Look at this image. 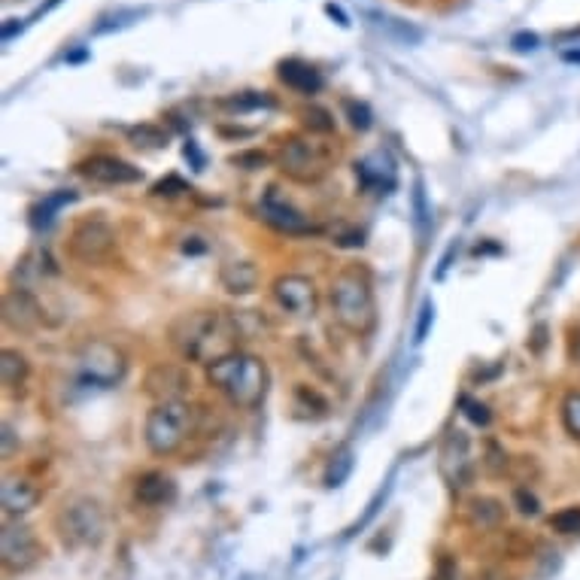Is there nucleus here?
<instances>
[{
    "mask_svg": "<svg viewBox=\"0 0 580 580\" xmlns=\"http://www.w3.org/2000/svg\"><path fill=\"white\" fill-rule=\"evenodd\" d=\"M170 343L186 362L213 365L237 353V323L219 310H192V314L173 319Z\"/></svg>",
    "mask_w": 580,
    "mask_h": 580,
    "instance_id": "1",
    "label": "nucleus"
},
{
    "mask_svg": "<svg viewBox=\"0 0 580 580\" xmlns=\"http://www.w3.org/2000/svg\"><path fill=\"white\" fill-rule=\"evenodd\" d=\"M207 383L228 398L235 408L256 411L267 395L271 374H267V365L258 356L237 350L231 356L207 365Z\"/></svg>",
    "mask_w": 580,
    "mask_h": 580,
    "instance_id": "2",
    "label": "nucleus"
},
{
    "mask_svg": "<svg viewBox=\"0 0 580 580\" xmlns=\"http://www.w3.org/2000/svg\"><path fill=\"white\" fill-rule=\"evenodd\" d=\"M328 304L343 332L365 337L377 325V301L371 280L362 271H341L328 285Z\"/></svg>",
    "mask_w": 580,
    "mask_h": 580,
    "instance_id": "3",
    "label": "nucleus"
},
{
    "mask_svg": "<svg viewBox=\"0 0 580 580\" xmlns=\"http://www.w3.org/2000/svg\"><path fill=\"white\" fill-rule=\"evenodd\" d=\"M198 411L188 401H159L146 417L143 440L155 456H173L195 435Z\"/></svg>",
    "mask_w": 580,
    "mask_h": 580,
    "instance_id": "4",
    "label": "nucleus"
},
{
    "mask_svg": "<svg viewBox=\"0 0 580 580\" xmlns=\"http://www.w3.org/2000/svg\"><path fill=\"white\" fill-rule=\"evenodd\" d=\"M116 246H119L116 228L107 219H101V216H89V219L76 222L71 237H67V256L85 267L107 265L116 256Z\"/></svg>",
    "mask_w": 580,
    "mask_h": 580,
    "instance_id": "5",
    "label": "nucleus"
},
{
    "mask_svg": "<svg viewBox=\"0 0 580 580\" xmlns=\"http://www.w3.org/2000/svg\"><path fill=\"white\" fill-rule=\"evenodd\" d=\"M58 532L73 547H98L103 535H107L103 508L89 496H76L64 501L62 514H58Z\"/></svg>",
    "mask_w": 580,
    "mask_h": 580,
    "instance_id": "6",
    "label": "nucleus"
},
{
    "mask_svg": "<svg viewBox=\"0 0 580 580\" xmlns=\"http://www.w3.org/2000/svg\"><path fill=\"white\" fill-rule=\"evenodd\" d=\"M276 164L289 179L295 183H319V179L328 173V152L319 143L307 140V137L289 134L283 137L280 146H276Z\"/></svg>",
    "mask_w": 580,
    "mask_h": 580,
    "instance_id": "7",
    "label": "nucleus"
},
{
    "mask_svg": "<svg viewBox=\"0 0 580 580\" xmlns=\"http://www.w3.org/2000/svg\"><path fill=\"white\" fill-rule=\"evenodd\" d=\"M76 362H80V374L85 383L103 386V389L122 383V377L128 371L125 353L110 341H89L80 350V359Z\"/></svg>",
    "mask_w": 580,
    "mask_h": 580,
    "instance_id": "8",
    "label": "nucleus"
},
{
    "mask_svg": "<svg viewBox=\"0 0 580 580\" xmlns=\"http://www.w3.org/2000/svg\"><path fill=\"white\" fill-rule=\"evenodd\" d=\"M438 469L450 489H465L474 480L471 440L462 429L447 431L444 444H440V453H438Z\"/></svg>",
    "mask_w": 580,
    "mask_h": 580,
    "instance_id": "9",
    "label": "nucleus"
},
{
    "mask_svg": "<svg viewBox=\"0 0 580 580\" xmlns=\"http://www.w3.org/2000/svg\"><path fill=\"white\" fill-rule=\"evenodd\" d=\"M43 556V547L28 526L22 523H4L0 532V562L10 575H22V571L34 568Z\"/></svg>",
    "mask_w": 580,
    "mask_h": 580,
    "instance_id": "10",
    "label": "nucleus"
},
{
    "mask_svg": "<svg viewBox=\"0 0 580 580\" xmlns=\"http://www.w3.org/2000/svg\"><path fill=\"white\" fill-rule=\"evenodd\" d=\"M262 219L271 225V228L280 231V235H289V237L316 235V225L310 222L295 204L285 201L276 188H267V195L262 198Z\"/></svg>",
    "mask_w": 580,
    "mask_h": 580,
    "instance_id": "11",
    "label": "nucleus"
},
{
    "mask_svg": "<svg viewBox=\"0 0 580 580\" xmlns=\"http://www.w3.org/2000/svg\"><path fill=\"white\" fill-rule=\"evenodd\" d=\"M274 298L276 304H280L285 314L298 316V319H307L316 314V285L314 280H307V276L301 274H283L274 280Z\"/></svg>",
    "mask_w": 580,
    "mask_h": 580,
    "instance_id": "12",
    "label": "nucleus"
},
{
    "mask_svg": "<svg viewBox=\"0 0 580 580\" xmlns=\"http://www.w3.org/2000/svg\"><path fill=\"white\" fill-rule=\"evenodd\" d=\"M4 325L19 334H34L46 325V310L24 285H15L4 295Z\"/></svg>",
    "mask_w": 580,
    "mask_h": 580,
    "instance_id": "13",
    "label": "nucleus"
},
{
    "mask_svg": "<svg viewBox=\"0 0 580 580\" xmlns=\"http://www.w3.org/2000/svg\"><path fill=\"white\" fill-rule=\"evenodd\" d=\"M76 170L98 186H131V183H140L143 177L140 168H134V164L125 159H116V155H92V159L76 164Z\"/></svg>",
    "mask_w": 580,
    "mask_h": 580,
    "instance_id": "14",
    "label": "nucleus"
},
{
    "mask_svg": "<svg viewBox=\"0 0 580 580\" xmlns=\"http://www.w3.org/2000/svg\"><path fill=\"white\" fill-rule=\"evenodd\" d=\"M43 492L34 480L22 478V474H6L4 487H0V505H4V514L22 517L40 505Z\"/></svg>",
    "mask_w": 580,
    "mask_h": 580,
    "instance_id": "15",
    "label": "nucleus"
},
{
    "mask_svg": "<svg viewBox=\"0 0 580 580\" xmlns=\"http://www.w3.org/2000/svg\"><path fill=\"white\" fill-rule=\"evenodd\" d=\"M192 386V380L186 377L183 368H173V365H155L146 377V392L155 395L159 401H183L186 389Z\"/></svg>",
    "mask_w": 580,
    "mask_h": 580,
    "instance_id": "16",
    "label": "nucleus"
},
{
    "mask_svg": "<svg viewBox=\"0 0 580 580\" xmlns=\"http://www.w3.org/2000/svg\"><path fill=\"white\" fill-rule=\"evenodd\" d=\"M276 76H280V82L285 89L298 92V94H316L323 92V73L316 71L314 64L301 62V58H285V62L276 64Z\"/></svg>",
    "mask_w": 580,
    "mask_h": 580,
    "instance_id": "17",
    "label": "nucleus"
},
{
    "mask_svg": "<svg viewBox=\"0 0 580 580\" xmlns=\"http://www.w3.org/2000/svg\"><path fill=\"white\" fill-rule=\"evenodd\" d=\"M134 498L146 508H164L177 498V483L164 471H146L134 487Z\"/></svg>",
    "mask_w": 580,
    "mask_h": 580,
    "instance_id": "18",
    "label": "nucleus"
},
{
    "mask_svg": "<svg viewBox=\"0 0 580 580\" xmlns=\"http://www.w3.org/2000/svg\"><path fill=\"white\" fill-rule=\"evenodd\" d=\"M219 283L231 295H249L258 289V267L253 262H225L219 267Z\"/></svg>",
    "mask_w": 580,
    "mask_h": 580,
    "instance_id": "19",
    "label": "nucleus"
},
{
    "mask_svg": "<svg viewBox=\"0 0 580 580\" xmlns=\"http://www.w3.org/2000/svg\"><path fill=\"white\" fill-rule=\"evenodd\" d=\"M28 377H31V365L19 350L0 353V383H4L6 395H24Z\"/></svg>",
    "mask_w": 580,
    "mask_h": 580,
    "instance_id": "20",
    "label": "nucleus"
},
{
    "mask_svg": "<svg viewBox=\"0 0 580 580\" xmlns=\"http://www.w3.org/2000/svg\"><path fill=\"white\" fill-rule=\"evenodd\" d=\"M356 177L362 179V186L374 188V192H383V188L389 192L395 186V168L383 155H371V159L356 164Z\"/></svg>",
    "mask_w": 580,
    "mask_h": 580,
    "instance_id": "21",
    "label": "nucleus"
},
{
    "mask_svg": "<svg viewBox=\"0 0 580 580\" xmlns=\"http://www.w3.org/2000/svg\"><path fill=\"white\" fill-rule=\"evenodd\" d=\"M505 523V505L498 498H474L469 505V526L471 529L489 532Z\"/></svg>",
    "mask_w": 580,
    "mask_h": 580,
    "instance_id": "22",
    "label": "nucleus"
},
{
    "mask_svg": "<svg viewBox=\"0 0 580 580\" xmlns=\"http://www.w3.org/2000/svg\"><path fill=\"white\" fill-rule=\"evenodd\" d=\"M371 24L383 34V37L395 40V43H404V46H417L422 40V31L413 28V24L401 22V19H392V15H383V13H368Z\"/></svg>",
    "mask_w": 580,
    "mask_h": 580,
    "instance_id": "23",
    "label": "nucleus"
},
{
    "mask_svg": "<svg viewBox=\"0 0 580 580\" xmlns=\"http://www.w3.org/2000/svg\"><path fill=\"white\" fill-rule=\"evenodd\" d=\"M353 465H356V459H353V450L343 447L337 450L332 456V462H328V471H325V487H343L346 478L353 474Z\"/></svg>",
    "mask_w": 580,
    "mask_h": 580,
    "instance_id": "24",
    "label": "nucleus"
},
{
    "mask_svg": "<svg viewBox=\"0 0 580 580\" xmlns=\"http://www.w3.org/2000/svg\"><path fill=\"white\" fill-rule=\"evenodd\" d=\"M73 198H76L73 192H58V195L46 198V201L37 204V207L31 210V225H34V228H46V225L52 222V216L58 213V207H62V204H71Z\"/></svg>",
    "mask_w": 580,
    "mask_h": 580,
    "instance_id": "25",
    "label": "nucleus"
},
{
    "mask_svg": "<svg viewBox=\"0 0 580 580\" xmlns=\"http://www.w3.org/2000/svg\"><path fill=\"white\" fill-rule=\"evenodd\" d=\"M134 146H143V150H161V146H168V134L161 131L159 125H137L128 131Z\"/></svg>",
    "mask_w": 580,
    "mask_h": 580,
    "instance_id": "26",
    "label": "nucleus"
},
{
    "mask_svg": "<svg viewBox=\"0 0 580 580\" xmlns=\"http://www.w3.org/2000/svg\"><path fill=\"white\" fill-rule=\"evenodd\" d=\"M562 426L580 444V392H568L562 398Z\"/></svg>",
    "mask_w": 580,
    "mask_h": 580,
    "instance_id": "27",
    "label": "nucleus"
},
{
    "mask_svg": "<svg viewBox=\"0 0 580 580\" xmlns=\"http://www.w3.org/2000/svg\"><path fill=\"white\" fill-rule=\"evenodd\" d=\"M550 529L559 535H577L580 532V508H562L559 514H553Z\"/></svg>",
    "mask_w": 580,
    "mask_h": 580,
    "instance_id": "28",
    "label": "nucleus"
},
{
    "mask_svg": "<svg viewBox=\"0 0 580 580\" xmlns=\"http://www.w3.org/2000/svg\"><path fill=\"white\" fill-rule=\"evenodd\" d=\"M304 125L310 128V131H319V134L334 131V119H332V112L323 110V107H310V110H304Z\"/></svg>",
    "mask_w": 580,
    "mask_h": 580,
    "instance_id": "29",
    "label": "nucleus"
},
{
    "mask_svg": "<svg viewBox=\"0 0 580 580\" xmlns=\"http://www.w3.org/2000/svg\"><path fill=\"white\" fill-rule=\"evenodd\" d=\"M462 413L474 422V426H483V429H487L489 422H492L489 408H487V404H480V401H474V398H462Z\"/></svg>",
    "mask_w": 580,
    "mask_h": 580,
    "instance_id": "30",
    "label": "nucleus"
},
{
    "mask_svg": "<svg viewBox=\"0 0 580 580\" xmlns=\"http://www.w3.org/2000/svg\"><path fill=\"white\" fill-rule=\"evenodd\" d=\"M346 116H350V122L356 131H368L371 128V110L368 103H359V101H346Z\"/></svg>",
    "mask_w": 580,
    "mask_h": 580,
    "instance_id": "31",
    "label": "nucleus"
},
{
    "mask_svg": "<svg viewBox=\"0 0 580 580\" xmlns=\"http://www.w3.org/2000/svg\"><path fill=\"white\" fill-rule=\"evenodd\" d=\"M228 107H235V110L271 107V98H265V94H258V92H244V94H237V98H231V101H228Z\"/></svg>",
    "mask_w": 580,
    "mask_h": 580,
    "instance_id": "32",
    "label": "nucleus"
},
{
    "mask_svg": "<svg viewBox=\"0 0 580 580\" xmlns=\"http://www.w3.org/2000/svg\"><path fill=\"white\" fill-rule=\"evenodd\" d=\"M413 210H417V228L426 231L429 225V207H426V192H422V183H417V188H413Z\"/></svg>",
    "mask_w": 580,
    "mask_h": 580,
    "instance_id": "33",
    "label": "nucleus"
},
{
    "mask_svg": "<svg viewBox=\"0 0 580 580\" xmlns=\"http://www.w3.org/2000/svg\"><path fill=\"white\" fill-rule=\"evenodd\" d=\"M431 323H435V307H431V301H426L422 310H420V323H417V334H413V341H417V343L426 341Z\"/></svg>",
    "mask_w": 580,
    "mask_h": 580,
    "instance_id": "34",
    "label": "nucleus"
},
{
    "mask_svg": "<svg viewBox=\"0 0 580 580\" xmlns=\"http://www.w3.org/2000/svg\"><path fill=\"white\" fill-rule=\"evenodd\" d=\"M514 501L519 505V514H526V517H535V514L541 510V508H538V498H535L529 489H517V492H514Z\"/></svg>",
    "mask_w": 580,
    "mask_h": 580,
    "instance_id": "35",
    "label": "nucleus"
},
{
    "mask_svg": "<svg viewBox=\"0 0 580 580\" xmlns=\"http://www.w3.org/2000/svg\"><path fill=\"white\" fill-rule=\"evenodd\" d=\"M510 46H514V52H535L538 49V37L529 31H523V34H517L514 40H510Z\"/></svg>",
    "mask_w": 580,
    "mask_h": 580,
    "instance_id": "36",
    "label": "nucleus"
},
{
    "mask_svg": "<svg viewBox=\"0 0 580 580\" xmlns=\"http://www.w3.org/2000/svg\"><path fill=\"white\" fill-rule=\"evenodd\" d=\"M170 188H177V192H186V186H183V183H179V179H177V177H170V179H168V183H159V186H155V188H152V192H155V195H173V192H170Z\"/></svg>",
    "mask_w": 580,
    "mask_h": 580,
    "instance_id": "37",
    "label": "nucleus"
},
{
    "mask_svg": "<svg viewBox=\"0 0 580 580\" xmlns=\"http://www.w3.org/2000/svg\"><path fill=\"white\" fill-rule=\"evenodd\" d=\"M325 13L332 15V19H337V24H350V22H346V15H343L341 10H337L334 4H328V6H325Z\"/></svg>",
    "mask_w": 580,
    "mask_h": 580,
    "instance_id": "38",
    "label": "nucleus"
},
{
    "mask_svg": "<svg viewBox=\"0 0 580 580\" xmlns=\"http://www.w3.org/2000/svg\"><path fill=\"white\" fill-rule=\"evenodd\" d=\"M571 359L580 362V328H577L575 334H571Z\"/></svg>",
    "mask_w": 580,
    "mask_h": 580,
    "instance_id": "39",
    "label": "nucleus"
},
{
    "mask_svg": "<svg viewBox=\"0 0 580 580\" xmlns=\"http://www.w3.org/2000/svg\"><path fill=\"white\" fill-rule=\"evenodd\" d=\"M10 444H13V429L4 426V456H10Z\"/></svg>",
    "mask_w": 580,
    "mask_h": 580,
    "instance_id": "40",
    "label": "nucleus"
}]
</instances>
